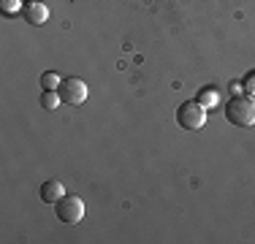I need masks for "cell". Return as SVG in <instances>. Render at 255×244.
Segmentation results:
<instances>
[{"mask_svg": "<svg viewBox=\"0 0 255 244\" xmlns=\"http://www.w3.org/2000/svg\"><path fill=\"white\" fill-rule=\"evenodd\" d=\"M226 117L236 127H253L255 125V98L250 95H234L226 103Z\"/></svg>", "mask_w": 255, "mask_h": 244, "instance_id": "cell-1", "label": "cell"}, {"mask_svg": "<svg viewBox=\"0 0 255 244\" xmlns=\"http://www.w3.org/2000/svg\"><path fill=\"white\" fill-rule=\"evenodd\" d=\"M177 122L182 130H201L206 122V109L198 101H185L177 109Z\"/></svg>", "mask_w": 255, "mask_h": 244, "instance_id": "cell-2", "label": "cell"}, {"mask_svg": "<svg viewBox=\"0 0 255 244\" xmlns=\"http://www.w3.org/2000/svg\"><path fill=\"white\" fill-rule=\"evenodd\" d=\"M57 95H60V101H63L65 106H82V103L87 101V84H84L82 79H76V76H68V79L60 82Z\"/></svg>", "mask_w": 255, "mask_h": 244, "instance_id": "cell-3", "label": "cell"}, {"mask_svg": "<svg viewBox=\"0 0 255 244\" xmlns=\"http://www.w3.org/2000/svg\"><path fill=\"white\" fill-rule=\"evenodd\" d=\"M57 217H60V223H65V225L82 223V217H84V201L79 198V195H63V198L57 201Z\"/></svg>", "mask_w": 255, "mask_h": 244, "instance_id": "cell-4", "label": "cell"}, {"mask_svg": "<svg viewBox=\"0 0 255 244\" xmlns=\"http://www.w3.org/2000/svg\"><path fill=\"white\" fill-rule=\"evenodd\" d=\"M19 14L27 24H44L46 19H49V8H46L41 0H25V5H22Z\"/></svg>", "mask_w": 255, "mask_h": 244, "instance_id": "cell-5", "label": "cell"}, {"mask_svg": "<svg viewBox=\"0 0 255 244\" xmlns=\"http://www.w3.org/2000/svg\"><path fill=\"white\" fill-rule=\"evenodd\" d=\"M38 195H41L44 204H57V201L65 195V187L60 185L57 179H49V182H44V185L38 187Z\"/></svg>", "mask_w": 255, "mask_h": 244, "instance_id": "cell-6", "label": "cell"}, {"mask_svg": "<svg viewBox=\"0 0 255 244\" xmlns=\"http://www.w3.org/2000/svg\"><path fill=\"white\" fill-rule=\"evenodd\" d=\"M198 103H201L204 109H212V106H217V90H212V87H201V93H198L196 98Z\"/></svg>", "mask_w": 255, "mask_h": 244, "instance_id": "cell-7", "label": "cell"}, {"mask_svg": "<svg viewBox=\"0 0 255 244\" xmlns=\"http://www.w3.org/2000/svg\"><path fill=\"white\" fill-rule=\"evenodd\" d=\"M41 103H44V109H49V112H54V109H60V95H57V90H44L41 93Z\"/></svg>", "mask_w": 255, "mask_h": 244, "instance_id": "cell-8", "label": "cell"}, {"mask_svg": "<svg viewBox=\"0 0 255 244\" xmlns=\"http://www.w3.org/2000/svg\"><path fill=\"white\" fill-rule=\"evenodd\" d=\"M60 82H63V79H60L54 71L41 73V87H44V90H57V87H60Z\"/></svg>", "mask_w": 255, "mask_h": 244, "instance_id": "cell-9", "label": "cell"}, {"mask_svg": "<svg viewBox=\"0 0 255 244\" xmlns=\"http://www.w3.org/2000/svg\"><path fill=\"white\" fill-rule=\"evenodd\" d=\"M0 8H3V14H16L19 8V0H0Z\"/></svg>", "mask_w": 255, "mask_h": 244, "instance_id": "cell-10", "label": "cell"}]
</instances>
